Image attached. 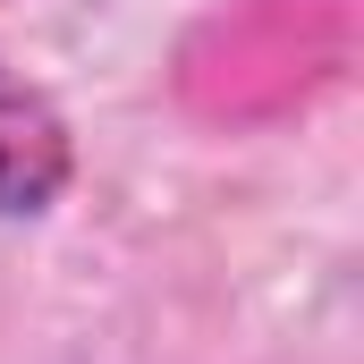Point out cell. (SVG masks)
I'll list each match as a JSON object with an SVG mask.
<instances>
[{"mask_svg":"<svg viewBox=\"0 0 364 364\" xmlns=\"http://www.w3.org/2000/svg\"><path fill=\"white\" fill-rule=\"evenodd\" d=\"M77 186V127L26 68L0 60V220H43Z\"/></svg>","mask_w":364,"mask_h":364,"instance_id":"6da1fadb","label":"cell"}]
</instances>
